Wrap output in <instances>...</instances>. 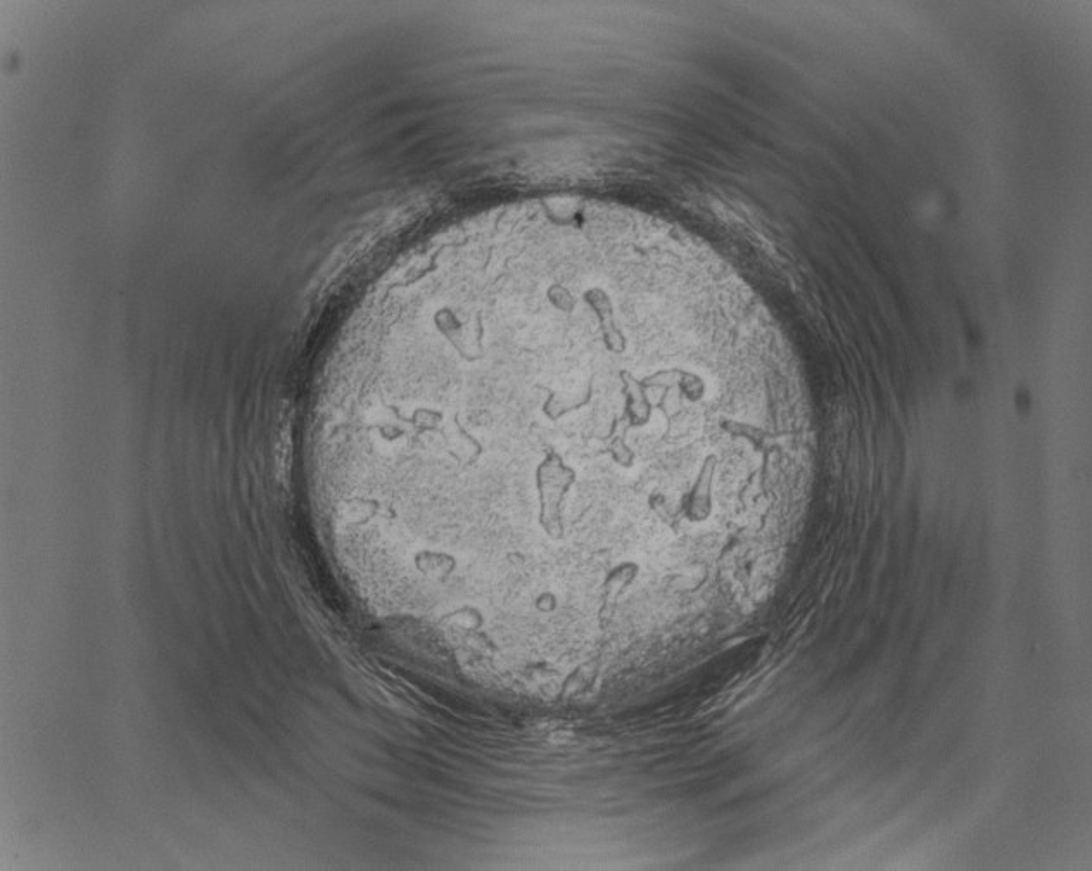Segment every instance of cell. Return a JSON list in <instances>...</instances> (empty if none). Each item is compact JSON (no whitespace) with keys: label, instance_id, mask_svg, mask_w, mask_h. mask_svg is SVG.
Returning <instances> with one entry per match:
<instances>
[{"label":"cell","instance_id":"cell-1","mask_svg":"<svg viewBox=\"0 0 1092 871\" xmlns=\"http://www.w3.org/2000/svg\"><path fill=\"white\" fill-rule=\"evenodd\" d=\"M576 483V471L564 462L555 450L546 453L536 471V486L540 496V524L552 540L564 538V500Z\"/></svg>","mask_w":1092,"mask_h":871},{"label":"cell","instance_id":"cell-3","mask_svg":"<svg viewBox=\"0 0 1092 871\" xmlns=\"http://www.w3.org/2000/svg\"><path fill=\"white\" fill-rule=\"evenodd\" d=\"M585 301L591 306V310L595 312L600 322V331L604 336V343L607 346V350L616 353V355H623L626 351V337H624L621 329L616 325V318H614V308H612V301H610L609 294L593 287L590 291L585 293Z\"/></svg>","mask_w":1092,"mask_h":871},{"label":"cell","instance_id":"cell-4","mask_svg":"<svg viewBox=\"0 0 1092 871\" xmlns=\"http://www.w3.org/2000/svg\"><path fill=\"white\" fill-rule=\"evenodd\" d=\"M645 388L678 389L681 396L692 403L702 400L705 395V384L702 377L688 372V370L669 369L655 372L652 376L643 379Z\"/></svg>","mask_w":1092,"mask_h":871},{"label":"cell","instance_id":"cell-5","mask_svg":"<svg viewBox=\"0 0 1092 871\" xmlns=\"http://www.w3.org/2000/svg\"><path fill=\"white\" fill-rule=\"evenodd\" d=\"M621 381H623V393L626 398L624 419L628 420L629 427L647 426L652 419V403L648 400L645 384L626 370L621 372Z\"/></svg>","mask_w":1092,"mask_h":871},{"label":"cell","instance_id":"cell-7","mask_svg":"<svg viewBox=\"0 0 1092 871\" xmlns=\"http://www.w3.org/2000/svg\"><path fill=\"white\" fill-rule=\"evenodd\" d=\"M628 429V420L623 417V419L614 422V426L610 429L609 438H607V452L610 453V457L614 458L616 464L626 467V469L633 467V464H635V453L626 443Z\"/></svg>","mask_w":1092,"mask_h":871},{"label":"cell","instance_id":"cell-2","mask_svg":"<svg viewBox=\"0 0 1092 871\" xmlns=\"http://www.w3.org/2000/svg\"><path fill=\"white\" fill-rule=\"evenodd\" d=\"M718 469V457L711 453L704 458L697 481L686 498L685 514L692 522H702L712 512V479Z\"/></svg>","mask_w":1092,"mask_h":871},{"label":"cell","instance_id":"cell-6","mask_svg":"<svg viewBox=\"0 0 1092 871\" xmlns=\"http://www.w3.org/2000/svg\"><path fill=\"white\" fill-rule=\"evenodd\" d=\"M591 395H593L591 382H588L585 388L578 391V393H552L550 398L546 400L543 412H545L548 419L559 420L560 417L585 407L586 403L591 400Z\"/></svg>","mask_w":1092,"mask_h":871}]
</instances>
